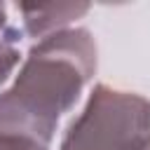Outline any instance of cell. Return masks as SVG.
I'll return each instance as SVG.
<instances>
[{"mask_svg": "<svg viewBox=\"0 0 150 150\" xmlns=\"http://www.w3.org/2000/svg\"><path fill=\"white\" fill-rule=\"evenodd\" d=\"M150 143V101L96 84L84 110L68 124L59 150H143Z\"/></svg>", "mask_w": 150, "mask_h": 150, "instance_id": "7a4b0ae2", "label": "cell"}, {"mask_svg": "<svg viewBox=\"0 0 150 150\" xmlns=\"http://www.w3.org/2000/svg\"><path fill=\"white\" fill-rule=\"evenodd\" d=\"M21 33H23V30H16V28L9 26L7 7L0 2V40H7V42H12V45H16V42L21 40Z\"/></svg>", "mask_w": 150, "mask_h": 150, "instance_id": "5b68a950", "label": "cell"}, {"mask_svg": "<svg viewBox=\"0 0 150 150\" xmlns=\"http://www.w3.org/2000/svg\"><path fill=\"white\" fill-rule=\"evenodd\" d=\"M143 150H150V143H148V145H145V148H143Z\"/></svg>", "mask_w": 150, "mask_h": 150, "instance_id": "8992f818", "label": "cell"}, {"mask_svg": "<svg viewBox=\"0 0 150 150\" xmlns=\"http://www.w3.org/2000/svg\"><path fill=\"white\" fill-rule=\"evenodd\" d=\"M16 9L23 21V33L28 38L42 40L82 19L89 12V2H21Z\"/></svg>", "mask_w": 150, "mask_h": 150, "instance_id": "3957f363", "label": "cell"}, {"mask_svg": "<svg viewBox=\"0 0 150 150\" xmlns=\"http://www.w3.org/2000/svg\"><path fill=\"white\" fill-rule=\"evenodd\" d=\"M0 150H49L45 143L21 136V134H9L0 129Z\"/></svg>", "mask_w": 150, "mask_h": 150, "instance_id": "277c9868", "label": "cell"}, {"mask_svg": "<svg viewBox=\"0 0 150 150\" xmlns=\"http://www.w3.org/2000/svg\"><path fill=\"white\" fill-rule=\"evenodd\" d=\"M98 66L96 40L87 28H66L38 40L12 82L0 94V129L45 145Z\"/></svg>", "mask_w": 150, "mask_h": 150, "instance_id": "6da1fadb", "label": "cell"}]
</instances>
